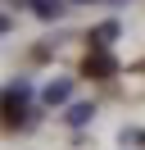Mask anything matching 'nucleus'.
Instances as JSON below:
<instances>
[{"mask_svg": "<svg viewBox=\"0 0 145 150\" xmlns=\"http://www.w3.org/2000/svg\"><path fill=\"white\" fill-rule=\"evenodd\" d=\"M113 55L109 50H95V55H86V77H113Z\"/></svg>", "mask_w": 145, "mask_h": 150, "instance_id": "obj_1", "label": "nucleus"}, {"mask_svg": "<svg viewBox=\"0 0 145 150\" xmlns=\"http://www.w3.org/2000/svg\"><path fill=\"white\" fill-rule=\"evenodd\" d=\"M32 9H36V18H63V9H68V5H63V0H36Z\"/></svg>", "mask_w": 145, "mask_h": 150, "instance_id": "obj_2", "label": "nucleus"}, {"mask_svg": "<svg viewBox=\"0 0 145 150\" xmlns=\"http://www.w3.org/2000/svg\"><path fill=\"white\" fill-rule=\"evenodd\" d=\"M63 118H68V127H86V123L95 118V109H91V105H72V109L63 114Z\"/></svg>", "mask_w": 145, "mask_h": 150, "instance_id": "obj_3", "label": "nucleus"}, {"mask_svg": "<svg viewBox=\"0 0 145 150\" xmlns=\"http://www.w3.org/2000/svg\"><path fill=\"white\" fill-rule=\"evenodd\" d=\"M68 96H72V86H68V82H50V86H45V105H63Z\"/></svg>", "mask_w": 145, "mask_h": 150, "instance_id": "obj_4", "label": "nucleus"}, {"mask_svg": "<svg viewBox=\"0 0 145 150\" xmlns=\"http://www.w3.org/2000/svg\"><path fill=\"white\" fill-rule=\"evenodd\" d=\"M113 37H118V23H100V28H95V50H109Z\"/></svg>", "mask_w": 145, "mask_h": 150, "instance_id": "obj_5", "label": "nucleus"}, {"mask_svg": "<svg viewBox=\"0 0 145 150\" xmlns=\"http://www.w3.org/2000/svg\"><path fill=\"white\" fill-rule=\"evenodd\" d=\"M72 5H86V0H72Z\"/></svg>", "mask_w": 145, "mask_h": 150, "instance_id": "obj_6", "label": "nucleus"}]
</instances>
